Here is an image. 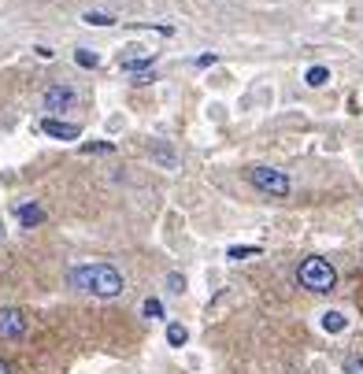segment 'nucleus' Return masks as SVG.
I'll list each match as a JSON object with an SVG mask.
<instances>
[{
	"label": "nucleus",
	"mask_w": 363,
	"mask_h": 374,
	"mask_svg": "<svg viewBox=\"0 0 363 374\" xmlns=\"http://www.w3.org/2000/svg\"><path fill=\"white\" fill-rule=\"evenodd\" d=\"M67 285L78 293H89V297L111 300L126 289V278L115 264H104V259H93V264H74L67 267Z\"/></svg>",
	"instance_id": "1"
},
{
	"label": "nucleus",
	"mask_w": 363,
	"mask_h": 374,
	"mask_svg": "<svg viewBox=\"0 0 363 374\" xmlns=\"http://www.w3.org/2000/svg\"><path fill=\"white\" fill-rule=\"evenodd\" d=\"M296 282H301V289L315 293V297H326V293L337 289V271L323 256H304L296 264Z\"/></svg>",
	"instance_id": "2"
},
{
	"label": "nucleus",
	"mask_w": 363,
	"mask_h": 374,
	"mask_svg": "<svg viewBox=\"0 0 363 374\" xmlns=\"http://www.w3.org/2000/svg\"><path fill=\"white\" fill-rule=\"evenodd\" d=\"M245 178H249V186H252L256 193H263V197H271V200H286L289 193H293L289 174L278 171V167H267V164L249 167V171H245Z\"/></svg>",
	"instance_id": "3"
},
{
	"label": "nucleus",
	"mask_w": 363,
	"mask_h": 374,
	"mask_svg": "<svg viewBox=\"0 0 363 374\" xmlns=\"http://www.w3.org/2000/svg\"><path fill=\"white\" fill-rule=\"evenodd\" d=\"M74 101H78V93H74V86H67V82H52V86L41 93V108H45L52 119L63 115V111H71Z\"/></svg>",
	"instance_id": "4"
},
{
	"label": "nucleus",
	"mask_w": 363,
	"mask_h": 374,
	"mask_svg": "<svg viewBox=\"0 0 363 374\" xmlns=\"http://www.w3.org/2000/svg\"><path fill=\"white\" fill-rule=\"evenodd\" d=\"M156 63V52H148L145 45H130L126 48V56H119V67L130 74V71H145V67H152Z\"/></svg>",
	"instance_id": "5"
},
{
	"label": "nucleus",
	"mask_w": 363,
	"mask_h": 374,
	"mask_svg": "<svg viewBox=\"0 0 363 374\" xmlns=\"http://www.w3.org/2000/svg\"><path fill=\"white\" fill-rule=\"evenodd\" d=\"M26 334V315L19 307H0V337H23Z\"/></svg>",
	"instance_id": "6"
},
{
	"label": "nucleus",
	"mask_w": 363,
	"mask_h": 374,
	"mask_svg": "<svg viewBox=\"0 0 363 374\" xmlns=\"http://www.w3.org/2000/svg\"><path fill=\"white\" fill-rule=\"evenodd\" d=\"M41 130L48 137H56V141H78L82 137V126H74V123H60V119H52V115H45L41 119Z\"/></svg>",
	"instance_id": "7"
},
{
	"label": "nucleus",
	"mask_w": 363,
	"mask_h": 374,
	"mask_svg": "<svg viewBox=\"0 0 363 374\" xmlns=\"http://www.w3.org/2000/svg\"><path fill=\"white\" fill-rule=\"evenodd\" d=\"M148 156H152V164H160L163 171L178 167V152H174L171 141H152V144H148Z\"/></svg>",
	"instance_id": "8"
},
{
	"label": "nucleus",
	"mask_w": 363,
	"mask_h": 374,
	"mask_svg": "<svg viewBox=\"0 0 363 374\" xmlns=\"http://www.w3.org/2000/svg\"><path fill=\"white\" fill-rule=\"evenodd\" d=\"M319 327H323V334H345L349 330V315L337 312V307H326L319 315Z\"/></svg>",
	"instance_id": "9"
},
{
	"label": "nucleus",
	"mask_w": 363,
	"mask_h": 374,
	"mask_svg": "<svg viewBox=\"0 0 363 374\" xmlns=\"http://www.w3.org/2000/svg\"><path fill=\"white\" fill-rule=\"evenodd\" d=\"M15 215H19V222L26 226V230H34V226H41L45 222V208L41 204H19V208H15Z\"/></svg>",
	"instance_id": "10"
},
{
	"label": "nucleus",
	"mask_w": 363,
	"mask_h": 374,
	"mask_svg": "<svg viewBox=\"0 0 363 374\" xmlns=\"http://www.w3.org/2000/svg\"><path fill=\"white\" fill-rule=\"evenodd\" d=\"M186 341H189V330L182 327V322H167V345L171 348H186Z\"/></svg>",
	"instance_id": "11"
},
{
	"label": "nucleus",
	"mask_w": 363,
	"mask_h": 374,
	"mask_svg": "<svg viewBox=\"0 0 363 374\" xmlns=\"http://www.w3.org/2000/svg\"><path fill=\"white\" fill-rule=\"evenodd\" d=\"M141 315H145V319H167V312H163V300H160V297H145V300H141Z\"/></svg>",
	"instance_id": "12"
},
{
	"label": "nucleus",
	"mask_w": 363,
	"mask_h": 374,
	"mask_svg": "<svg viewBox=\"0 0 363 374\" xmlns=\"http://www.w3.org/2000/svg\"><path fill=\"white\" fill-rule=\"evenodd\" d=\"M304 82H308L311 89H319V86H326V82H330V71H326V67H308Z\"/></svg>",
	"instance_id": "13"
},
{
	"label": "nucleus",
	"mask_w": 363,
	"mask_h": 374,
	"mask_svg": "<svg viewBox=\"0 0 363 374\" xmlns=\"http://www.w3.org/2000/svg\"><path fill=\"white\" fill-rule=\"evenodd\" d=\"M74 63H78V67H86V71H93L96 63H101V56L89 52V48H74Z\"/></svg>",
	"instance_id": "14"
},
{
	"label": "nucleus",
	"mask_w": 363,
	"mask_h": 374,
	"mask_svg": "<svg viewBox=\"0 0 363 374\" xmlns=\"http://www.w3.org/2000/svg\"><path fill=\"white\" fill-rule=\"evenodd\" d=\"M341 370H345V374H363V352H349V356H345Z\"/></svg>",
	"instance_id": "15"
},
{
	"label": "nucleus",
	"mask_w": 363,
	"mask_h": 374,
	"mask_svg": "<svg viewBox=\"0 0 363 374\" xmlns=\"http://www.w3.org/2000/svg\"><path fill=\"white\" fill-rule=\"evenodd\" d=\"M263 249L259 245H234V249H226V259H245V256H259Z\"/></svg>",
	"instance_id": "16"
},
{
	"label": "nucleus",
	"mask_w": 363,
	"mask_h": 374,
	"mask_svg": "<svg viewBox=\"0 0 363 374\" xmlns=\"http://www.w3.org/2000/svg\"><path fill=\"white\" fill-rule=\"evenodd\" d=\"M82 23H89V26H115V19L104 15V11H86V15H82Z\"/></svg>",
	"instance_id": "17"
},
{
	"label": "nucleus",
	"mask_w": 363,
	"mask_h": 374,
	"mask_svg": "<svg viewBox=\"0 0 363 374\" xmlns=\"http://www.w3.org/2000/svg\"><path fill=\"white\" fill-rule=\"evenodd\" d=\"M186 285H189V282H186V274H178V271L167 274V289H171V293H178V297H182V293H186Z\"/></svg>",
	"instance_id": "18"
},
{
	"label": "nucleus",
	"mask_w": 363,
	"mask_h": 374,
	"mask_svg": "<svg viewBox=\"0 0 363 374\" xmlns=\"http://www.w3.org/2000/svg\"><path fill=\"white\" fill-rule=\"evenodd\" d=\"M152 82H156V74H138L134 78V86H152Z\"/></svg>",
	"instance_id": "19"
},
{
	"label": "nucleus",
	"mask_w": 363,
	"mask_h": 374,
	"mask_svg": "<svg viewBox=\"0 0 363 374\" xmlns=\"http://www.w3.org/2000/svg\"><path fill=\"white\" fill-rule=\"evenodd\" d=\"M216 60H219L216 52H211V56H201V60H196V67H211V63H216Z\"/></svg>",
	"instance_id": "20"
},
{
	"label": "nucleus",
	"mask_w": 363,
	"mask_h": 374,
	"mask_svg": "<svg viewBox=\"0 0 363 374\" xmlns=\"http://www.w3.org/2000/svg\"><path fill=\"white\" fill-rule=\"evenodd\" d=\"M34 52H38L41 60H52V48H48V45H38V48H34Z\"/></svg>",
	"instance_id": "21"
},
{
	"label": "nucleus",
	"mask_w": 363,
	"mask_h": 374,
	"mask_svg": "<svg viewBox=\"0 0 363 374\" xmlns=\"http://www.w3.org/2000/svg\"><path fill=\"white\" fill-rule=\"evenodd\" d=\"M0 374H11V363L8 360H0Z\"/></svg>",
	"instance_id": "22"
},
{
	"label": "nucleus",
	"mask_w": 363,
	"mask_h": 374,
	"mask_svg": "<svg viewBox=\"0 0 363 374\" xmlns=\"http://www.w3.org/2000/svg\"><path fill=\"white\" fill-rule=\"evenodd\" d=\"M4 234H8V230H4V219H0V241H4Z\"/></svg>",
	"instance_id": "23"
}]
</instances>
